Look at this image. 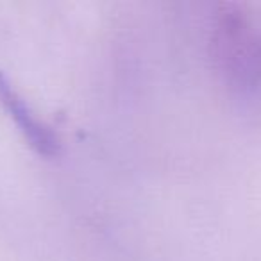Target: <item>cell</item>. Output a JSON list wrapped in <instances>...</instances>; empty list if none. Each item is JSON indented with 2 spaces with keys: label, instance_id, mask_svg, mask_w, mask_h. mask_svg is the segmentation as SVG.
I'll return each instance as SVG.
<instances>
[{
  "label": "cell",
  "instance_id": "obj_2",
  "mask_svg": "<svg viewBox=\"0 0 261 261\" xmlns=\"http://www.w3.org/2000/svg\"><path fill=\"white\" fill-rule=\"evenodd\" d=\"M0 102L8 109L9 116L16 122L29 145L43 156H56L59 152V138L54 130L41 122L18 91L13 88L9 79L0 73Z\"/></svg>",
  "mask_w": 261,
  "mask_h": 261
},
{
  "label": "cell",
  "instance_id": "obj_1",
  "mask_svg": "<svg viewBox=\"0 0 261 261\" xmlns=\"http://www.w3.org/2000/svg\"><path fill=\"white\" fill-rule=\"evenodd\" d=\"M210 56L232 97L261 100V11L249 4L224 2L211 16Z\"/></svg>",
  "mask_w": 261,
  "mask_h": 261
}]
</instances>
